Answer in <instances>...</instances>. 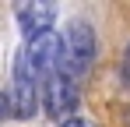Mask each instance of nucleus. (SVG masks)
I'll list each match as a JSON object with an SVG mask.
<instances>
[{
    "instance_id": "1",
    "label": "nucleus",
    "mask_w": 130,
    "mask_h": 127,
    "mask_svg": "<svg viewBox=\"0 0 130 127\" xmlns=\"http://www.w3.org/2000/svg\"><path fill=\"white\" fill-rule=\"evenodd\" d=\"M60 60H63V39L56 32H46V35H35L21 46L18 60H14V81L25 85H46L56 71H60Z\"/></svg>"
},
{
    "instance_id": "2",
    "label": "nucleus",
    "mask_w": 130,
    "mask_h": 127,
    "mask_svg": "<svg viewBox=\"0 0 130 127\" xmlns=\"http://www.w3.org/2000/svg\"><path fill=\"white\" fill-rule=\"evenodd\" d=\"M95 64V32L88 21H70V28L63 32V60L60 71L70 74L74 81H81Z\"/></svg>"
},
{
    "instance_id": "3",
    "label": "nucleus",
    "mask_w": 130,
    "mask_h": 127,
    "mask_svg": "<svg viewBox=\"0 0 130 127\" xmlns=\"http://www.w3.org/2000/svg\"><path fill=\"white\" fill-rule=\"evenodd\" d=\"M77 99H81V95H77V81H74L70 74H63V71H56V74L42 85V103H46V113H49L53 120L74 113V109H77Z\"/></svg>"
},
{
    "instance_id": "4",
    "label": "nucleus",
    "mask_w": 130,
    "mask_h": 127,
    "mask_svg": "<svg viewBox=\"0 0 130 127\" xmlns=\"http://www.w3.org/2000/svg\"><path fill=\"white\" fill-rule=\"evenodd\" d=\"M14 18H18V25H21L25 35H28V39H35V35L53 32L56 7H53V4H21V7L14 11Z\"/></svg>"
},
{
    "instance_id": "5",
    "label": "nucleus",
    "mask_w": 130,
    "mask_h": 127,
    "mask_svg": "<svg viewBox=\"0 0 130 127\" xmlns=\"http://www.w3.org/2000/svg\"><path fill=\"white\" fill-rule=\"evenodd\" d=\"M120 78H123V88H130V46L123 53V64H120Z\"/></svg>"
},
{
    "instance_id": "6",
    "label": "nucleus",
    "mask_w": 130,
    "mask_h": 127,
    "mask_svg": "<svg viewBox=\"0 0 130 127\" xmlns=\"http://www.w3.org/2000/svg\"><path fill=\"white\" fill-rule=\"evenodd\" d=\"M7 113H14V106H11V99H7V95L0 92V124L7 120Z\"/></svg>"
},
{
    "instance_id": "7",
    "label": "nucleus",
    "mask_w": 130,
    "mask_h": 127,
    "mask_svg": "<svg viewBox=\"0 0 130 127\" xmlns=\"http://www.w3.org/2000/svg\"><path fill=\"white\" fill-rule=\"evenodd\" d=\"M60 127H88V124H85V120H81V117H70V120H63V124H60Z\"/></svg>"
},
{
    "instance_id": "8",
    "label": "nucleus",
    "mask_w": 130,
    "mask_h": 127,
    "mask_svg": "<svg viewBox=\"0 0 130 127\" xmlns=\"http://www.w3.org/2000/svg\"><path fill=\"white\" fill-rule=\"evenodd\" d=\"M127 124H130V109H127Z\"/></svg>"
}]
</instances>
